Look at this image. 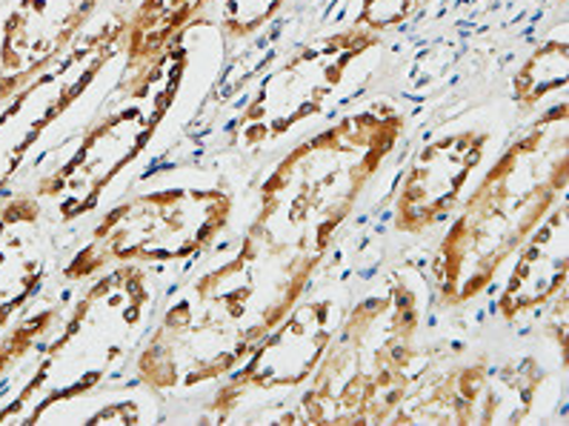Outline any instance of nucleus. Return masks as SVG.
<instances>
[{
    "instance_id": "9",
    "label": "nucleus",
    "mask_w": 569,
    "mask_h": 426,
    "mask_svg": "<svg viewBox=\"0 0 569 426\" xmlns=\"http://www.w3.org/2000/svg\"><path fill=\"white\" fill-rule=\"evenodd\" d=\"M561 229H567V204H561L556 215H549L543 229H538V235L532 238L527 252H523V260L516 269V278H512L501 300V309L507 318H512L527 304H538V300H543L556 289L558 278H552V255L549 252H552V238Z\"/></svg>"
},
{
    "instance_id": "10",
    "label": "nucleus",
    "mask_w": 569,
    "mask_h": 426,
    "mask_svg": "<svg viewBox=\"0 0 569 426\" xmlns=\"http://www.w3.org/2000/svg\"><path fill=\"white\" fill-rule=\"evenodd\" d=\"M561 58H567V43H547V47L538 49L523 63V69L516 78V100L521 107L532 109L538 100L552 92V87L563 89V83H567V63H558L552 69V63Z\"/></svg>"
},
{
    "instance_id": "2",
    "label": "nucleus",
    "mask_w": 569,
    "mask_h": 426,
    "mask_svg": "<svg viewBox=\"0 0 569 426\" xmlns=\"http://www.w3.org/2000/svg\"><path fill=\"white\" fill-rule=\"evenodd\" d=\"M567 187V107L543 115L518 138L476 195L463 204L461 218L441 247V275L456 280L472 260L467 298L487 287L503 258L532 235Z\"/></svg>"
},
{
    "instance_id": "3",
    "label": "nucleus",
    "mask_w": 569,
    "mask_h": 426,
    "mask_svg": "<svg viewBox=\"0 0 569 426\" xmlns=\"http://www.w3.org/2000/svg\"><path fill=\"white\" fill-rule=\"evenodd\" d=\"M232 200L221 189H167L134 198L112 209L94 232L89 252L107 249L92 260L101 267L103 258H167L189 255L203 247L227 227Z\"/></svg>"
},
{
    "instance_id": "12",
    "label": "nucleus",
    "mask_w": 569,
    "mask_h": 426,
    "mask_svg": "<svg viewBox=\"0 0 569 426\" xmlns=\"http://www.w3.org/2000/svg\"><path fill=\"white\" fill-rule=\"evenodd\" d=\"M418 0H363V9L358 14L356 27L369 29V32H381V29L396 27L403 18L412 14Z\"/></svg>"
},
{
    "instance_id": "4",
    "label": "nucleus",
    "mask_w": 569,
    "mask_h": 426,
    "mask_svg": "<svg viewBox=\"0 0 569 426\" xmlns=\"http://www.w3.org/2000/svg\"><path fill=\"white\" fill-rule=\"evenodd\" d=\"M376 43V32L352 27L298 49L278 72L261 83L241 120V138L247 143L281 138L298 120L316 115L329 92L341 83L349 63Z\"/></svg>"
},
{
    "instance_id": "7",
    "label": "nucleus",
    "mask_w": 569,
    "mask_h": 426,
    "mask_svg": "<svg viewBox=\"0 0 569 426\" xmlns=\"http://www.w3.org/2000/svg\"><path fill=\"white\" fill-rule=\"evenodd\" d=\"M98 0H18L3 27L0 47V98L23 80L43 72L49 60L67 47Z\"/></svg>"
},
{
    "instance_id": "6",
    "label": "nucleus",
    "mask_w": 569,
    "mask_h": 426,
    "mask_svg": "<svg viewBox=\"0 0 569 426\" xmlns=\"http://www.w3.org/2000/svg\"><path fill=\"white\" fill-rule=\"evenodd\" d=\"M487 132H458L432 140L409 167L396 200V229L423 232L456 209L461 189L478 167Z\"/></svg>"
},
{
    "instance_id": "11",
    "label": "nucleus",
    "mask_w": 569,
    "mask_h": 426,
    "mask_svg": "<svg viewBox=\"0 0 569 426\" xmlns=\"http://www.w3.org/2000/svg\"><path fill=\"white\" fill-rule=\"evenodd\" d=\"M283 0H223V29L232 38H247L278 14Z\"/></svg>"
},
{
    "instance_id": "8",
    "label": "nucleus",
    "mask_w": 569,
    "mask_h": 426,
    "mask_svg": "<svg viewBox=\"0 0 569 426\" xmlns=\"http://www.w3.org/2000/svg\"><path fill=\"white\" fill-rule=\"evenodd\" d=\"M209 0H143L127 29V67H149Z\"/></svg>"
},
{
    "instance_id": "1",
    "label": "nucleus",
    "mask_w": 569,
    "mask_h": 426,
    "mask_svg": "<svg viewBox=\"0 0 569 426\" xmlns=\"http://www.w3.org/2000/svg\"><path fill=\"white\" fill-rule=\"evenodd\" d=\"M401 132V115L378 103L292 149L261 187L249 238L274 244L292 235L298 255L316 264Z\"/></svg>"
},
{
    "instance_id": "5",
    "label": "nucleus",
    "mask_w": 569,
    "mask_h": 426,
    "mask_svg": "<svg viewBox=\"0 0 569 426\" xmlns=\"http://www.w3.org/2000/svg\"><path fill=\"white\" fill-rule=\"evenodd\" d=\"M174 83H178V78L163 83L154 92V98L149 100V107L132 103L121 112L107 115L98 127L89 129L81 149L52 178L43 180L38 187V195L61 200L63 218H78V215L89 212L98 195L107 189L109 180L121 172L127 164H132L134 155L147 147L149 135L154 132L158 120L163 118L167 107L172 103Z\"/></svg>"
}]
</instances>
